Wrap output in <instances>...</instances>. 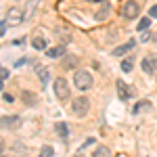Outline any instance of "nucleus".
Returning a JSON list of instances; mask_svg holds the SVG:
<instances>
[{"label": "nucleus", "mask_w": 157, "mask_h": 157, "mask_svg": "<svg viewBox=\"0 0 157 157\" xmlns=\"http://www.w3.org/2000/svg\"><path fill=\"white\" fill-rule=\"evenodd\" d=\"M73 84L75 88H80V90H88V88H92V75L86 71V69H78L75 75H73Z\"/></svg>", "instance_id": "f257e3e1"}, {"label": "nucleus", "mask_w": 157, "mask_h": 157, "mask_svg": "<svg viewBox=\"0 0 157 157\" xmlns=\"http://www.w3.org/2000/svg\"><path fill=\"white\" fill-rule=\"evenodd\" d=\"M52 90H55V94H57L59 101H67L69 98V84H67L65 78H57L52 82Z\"/></svg>", "instance_id": "f03ea898"}, {"label": "nucleus", "mask_w": 157, "mask_h": 157, "mask_svg": "<svg viewBox=\"0 0 157 157\" xmlns=\"http://www.w3.org/2000/svg\"><path fill=\"white\" fill-rule=\"evenodd\" d=\"M88 109H90V105H88V98H84V97L73 98V103H71V111L75 113V115H78V117L86 115V113H88Z\"/></svg>", "instance_id": "7ed1b4c3"}, {"label": "nucleus", "mask_w": 157, "mask_h": 157, "mask_svg": "<svg viewBox=\"0 0 157 157\" xmlns=\"http://www.w3.org/2000/svg\"><path fill=\"white\" fill-rule=\"evenodd\" d=\"M138 11H140V6H138L134 0H128V2L121 6V15H124L126 19H136V17H138Z\"/></svg>", "instance_id": "20e7f679"}, {"label": "nucleus", "mask_w": 157, "mask_h": 157, "mask_svg": "<svg viewBox=\"0 0 157 157\" xmlns=\"http://www.w3.org/2000/svg\"><path fill=\"white\" fill-rule=\"evenodd\" d=\"M6 21L11 25H17L23 21V13H21V9L19 6H11L9 11H6Z\"/></svg>", "instance_id": "39448f33"}, {"label": "nucleus", "mask_w": 157, "mask_h": 157, "mask_svg": "<svg viewBox=\"0 0 157 157\" xmlns=\"http://www.w3.org/2000/svg\"><path fill=\"white\" fill-rule=\"evenodd\" d=\"M143 69H145L147 73L157 71V57H155V55H149V57L143 59Z\"/></svg>", "instance_id": "423d86ee"}, {"label": "nucleus", "mask_w": 157, "mask_h": 157, "mask_svg": "<svg viewBox=\"0 0 157 157\" xmlns=\"http://www.w3.org/2000/svg\"><path fill=\"white\" fill-rule=\"evenodd\" d=\"M21 124V120L17 115H9V117H2L0 120V128H17Z\"/></svg>", "instance_id": "0eeeda50"}, {"label": "nucleus", "mask_w": 157, "mask_h": 157, "mask_svg": "<svg viewBox=\"0 0 157 157\" xmlns=\"http://www.w3.org/2000/svg\"><path fill=\"white\" fill-rule=\"evenodd\" d=\"M117 94L121 101H128V98H132V90L128 88L126 82H117Z\"/></svg>", "instance_id": "6e6552de"}, {"label": "nucleus", "mask_w": 157, "mask_h": 157, "mask_svg": "<svg viewBox=\"0 0 157 157\" xmlns=\"http://www.w3.org/2000/svg\"><path fill=\"white\" fill-rule=\"evenodd\" d=\"M63 52H65V46H63V44H59V46H50V48H46V57H50V59H59V57H63Z\"/></svg>", "instance_id": "1a4fd4ad"}, {"label": "nucleus", "mask_w": 157, "mask_h": 157, "mask_svg": "<svg viewBox=\"0 0 157 157\" xmlns=\"http://www.w3.org/2000/svg\"><path fill=\"white\" fill-rule=\"evenodd\" d=\"M130 48H134V40H130V42H126V44H121V46H117V48L113 50V55L115 57H120V55H126Z\"/></svg>", "instance_id": "9d476101"}, {"label": "nucleus", "mask_w": 157, "mask_h": 157, "mask_svg": "<svg viewBox=\"0 0 157 157\" xmlns=\"http://www.w3.org/2000/svg\"><path fill=\"white\" fill-rule=\"evenodd\" d=\"M55 130H57V134H59L61 138H67V136H69L67 124H63V121H57V124H55Z\"/></svg>", "instance_id": "9b49d317"}, {"label": "nucleus", "mask_w": 157, "mask_h": 157, "mask_svg": "<svg viewBox=\"0 0 157 157\" xmlns=\"http://www.w3.org/2000/svg\"><path fill=\"white\" fill-rule=\"evenodd\" d=\"M38 75H40V82H42L44 86L48 84L50 75H48V69H46V67H38Z\"/></svg>", "instance_id": "f8f14e48"}, {"label": "nucleus", "mask_w": 157, "mask_h": 157, "mask_svg": "<svg viewBox=\"0 0 157 157\" xmlns=\"http://www.w3.org/2000/svg\"><path fill=\"white\" fill-rule=\"evenodd\" d=\"M32 46H34V48H38V50H44V48H46V40H44L42 36H38V38H34V40H32Z\"/></svg>", "instance_id": "ddd939ff"}, {"label": "nucleus", "mask_w": 157, "mask_h": 157, "mask_svg": "<svg viewBox=\"0 0 157 157\" xmlns=\"http://www.w3.org/2000/svg\"><path fill=\"white\" fill-rule=\"evenodd\" d=\"M92 157H111V151H109L107 147H97Z\"/></svg>", "instance_id": "4468645a"}, {"label": "nucleus", "mask_w": 157, "mask_h": 157, "mask_svg": "<svg viewBox=\"0 0 157 157\" xmlns=\"http://www.w3.org/2000/svg\"><path fill=\"white\" fill-rule=\"evenodd\" d=\"M107 15H109V2H105V4H103V9H98V13H97V19L101 21V19H105Z\"/></svg>", "instance_id": "2eb2a0df"}, {"label": "nucleus", "mask_w": 157, "mask_h": 157, "mask_svg": "<svg viewBox=\"0 0 157 157\" xmlns=\"http://www.w3.org/2000/svg\"><path fill=\"white\" fill-rule=\"evenodd\" d=\"M149 107H151V103H149V101H140L138 105H134V107H132V113H138V111H143V109H149Z\"/></svg>", "instance_id": "dca6fc26"}, {"label": "nucleus", "mask_w": 157, "mask_h": 157, "mask_svg": "<svg viewBox=\"0 0 157 157\" xmlns=\"http://www.w3.org/2000/svg\"><path fill=\"white\" fill-rule=\"evenodd\" d=\"M52 153H55V151H52V147H48V145L40 149V157H50Z\"/></svg>", "instance_id": "f3484780"}, {"label": "nucleus", "mask_w": 157, "mask_h": 157, "mask_svg": "<svg viewBox=\"0 0 157 157\" xmlns=\"http://www.w3.org/2000/svg\"><path fill=\"white\" fill-rule=\"evenodd\" d=\"M75 63H78L75 57H65V59H63V67H73Z\"/></svg>", "instance_id": "a211bd4d"}, {"label": "nucleus", "mask_w": 157, "mask_h": 157, "mask_svg": "<svg viewBox=\"0 0 157 157\" xmlns=\"http://www.w3.org/2000/svg\"><path fill=\"white\" fill-rule=\"evenodd\" d=\"M121 71H124V73H130V71H132V61H130V59H126L124 63H121Z\"/></svg>", "instance_id": "6ab92c4d"}, {"label": "nucleus", "mask_w": 157, "mask_h": 157, "mask_svg": "<svg viewBox=\"0 0 157 157\" xmlns=\"http://www.w3.org/2000/svg\"><path fill=\"white\" fill-rule=\"evenodd\" d=\"M149 25H151V19H140V21H138V25H136V27H138V29H140V32H143V29H147V27H149Z\"/></svg>", "instance_id": "aec40b11"}, {"label": "nucleus", "mask_w": 157, "mask_h": 157, "mask_svg": "<svg viewBox=\"0 0 157 157\" xmlns=\"http://www.w3.org/2000/svg\"><path fill=\"white\" fill-rule=\"evenodd\" d=\"M9 75H11V71H9V69H4V67H0V82H4V80L9 78Z\"/></svg>", "instance_id": "412c9836"}, {"label": "nucleus", "mask_w": 157, "mask_h": 157, "mask_svg": "<svg viewBox=\"0 0 157 157\" xmlns=\"http://www.w3.org/2000/svg\"><path fill=\"white\" fill-rule=\"evenodd\" d=\"M23 98L27 101V105H34V103H36V101H34V97H32L29 92H23Z\"/></svg>", "instance_id": "4be33fe9"}, {"label": "nucleus", "mask_w": 157, "mask_h": 157, "mask_svg": "<svg viewBox=\"0 0 157 157\" xmlns=\"http://www.w3.org/2000/svg\"><path fill=\"white\" fill-rule=\"evenodd\" d=\"M149 17H157V4H153V6L149 9Z\"/></svg>", "instance_id": "5701e85b"}, {"label": "nucleus", "mask_w": 157, "mask_h": 157, "mask_svg": "<svg viewBox=\"0 0 157 157\" xmlns=\"http://www.w3.org/2000/svg\"><path fill=\"white\" fill-rule=\"evenodd\" d=\"M4 32H6V23H4V21H0V36H2Z\"/></svg>", "instance_id": "b1692460"}, {"label": "nucleus", "mask_w": 157, "mask_h": 157, "mask_svg": "<svg viewBox=\"0 0 157 157\" xmlns=\"http://www.w3.org/2000/svg\"><path fill=\"white\" fill-rule=\"evenodd\" d=\"M2 149H4V145H2V140H0V153H2Z\"/></svg>", "instance_id": "393cba45"}, {"label": "nucleus", "mask_w": 157, "mask_h": 157, "mask_svg": "<svg viewBox=\"0 0 157 157\" xmlns=\"http://www.w3.org/2000/svg\"><path fill=\"white\" fill-rule=\"evenodd\" d=\"M0 90H2V82H0Z\"/></svg>", "instance_id": "a878e982"}]
</instances>
